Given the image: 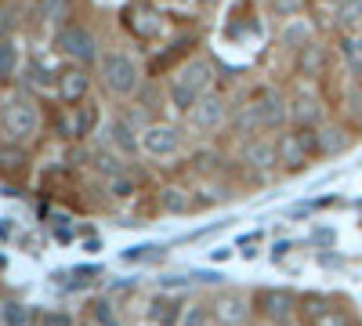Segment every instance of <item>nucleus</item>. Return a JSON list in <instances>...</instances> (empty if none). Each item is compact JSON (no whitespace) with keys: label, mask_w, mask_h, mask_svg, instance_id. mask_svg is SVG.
<instances>
[{"label":"nucleus","mask_w":362,"mask_h":326,"mask_svg":"<svg viewBox=\"0 0 362 326\" xmlns=\"http://www.w3.org/2000/svg\"><path fill=\"white\" fill-rule=\"evenodd\" d=\"M189 120H192L196 131H218V127L228 120V105H225V98H218V95H203V98L189 109Z\"/></svg>","instance_id":"obj_7"},{"label":"nucleus","mask_w":362,"mask_h":326,"mask_svg":"<svg viewBox=\"0 0 362 326\" xmlns=\"http://www.w3.org/2000/svg\"><path fill=\"white\" fill-rule=\"evenodd\" d=\"M141 149L148 153V156H174L177 149H181V134L174 131V127H148L145 134H141Z\"/></svg>","instance_id":"obj_8"},{"label":"nucleus","mask_w":362,"mask_h":326,"mask_svg":"<svg viewBox=\"0 0 362 326\" xmlns=\"http://www.w3.org/2000/svg\"><path fill=\"white\" fill-rule=\"evenodd\" d=\"M87 87H90V80H87L83 69H69V73L58 76V95H62L69 105H80L87 98Z\"/></svg>","instance_id":"obj_9"},{"label":"nucleus","mask_w":362,"mask_h":326,"mask_svg":"<svg viewBox=\"0 0 362 326\" xmlns=\"http://www.w3.org/2000/svg\"><path fill=\"white\" fill-rule=\"evenodd\" d=\"M286 120H290L286 98L276 95V91H264V95H257L243 112L235 116V127H243L247 134H254V131H276V127H283Z\"/></svg>","instance_id":"obj_2"},{"label":"nucleus","mask_w":362,"mask_h":326,"mask_svg":"<svg viewBox=\"0 0 362 326\" xmlns=\"http://www.w3.org/2000/svg\"><path fill=\"white\" fill-rule=\"evenodd\" d=\"M58 47H62V54H69L73 62H98V40L90 29L83 25H66L62 33H58Z\"/></svg>","instance_id":"obj_6"},{"label":"nucleus","mask_w":362,"mask_h":326,"mask_svg":"<svg viewBox=\"0 0 362 326\" xmlns=\"http://www.w3.org/2000/svg\"><path fill=\"white\" fill-rule=\"evenodd\" d=\"M18 62H22V54H18V44L4 37V40H0V83L15 80V73H18Z\"/></svg>","instance_id":"obj_14"},{"label":"nucleus","mask_w":362,"mask_h":326,"mask_svg":"<svg viewBox=\"0 0 362 326\" xmlns=\"http://www.w3.org/2000/svg\"><path fill=\"white\" fill-rule=\"evenodd\" d=\"M98 80L109 95L116 98H131L138 95V87H141V73L138 66L131 62V54H119V51H109L98 58Z\"/></svg>","instance_id":"obj_3"},{"label":"nucleus","mask_w":362,"mask_h":326,"mask_svg":"<svg viewBox=\"0 0 362 326\" xmlns=\"http://www.w3.org/2000/svg\"><path fill=\"white\" fill-rule=\"evenodd\" d=\"M268 4H272V11H276V15H297L305 0H268Z\"/></svg>","instance_id":"obj_20"},{"label":"nucleus","mask_w":362,"mask_h":326,"mask_svg":"<svg viewBox=\"0 0 362 326\" xmlns=\"http://www.w3.org/2000/svg\"><path fill=\"white\" fill-rule=\"evenodd\" d=\"M243 160H247V163H254V167H272V163L279 160V153H276V141L250 138V141H247V149H243Z\"/></svg>","instance_id":"obj_10"},{"label":"nucleus","mask_w":362,"mask_h":326,"mask_svg":"<svg viewBox=\"0 0 362 326\" xmlns=\"http://www.w3.org/2000/svg\"><path fill=\"white\" fill-rule=\"evenodd\" d=\"M239 305H243V301H235V298H228V301H221V312H218V315H221L225 322H239V319L247 315V312H235Z\"/></svg>","instance_id":"obj_19"},{"label":"nucleus","mask_w":362,"mask_h":326,"mask_svg":"<svg viewBox=\"0 0 362 326\" xmlns=\"http://www.w3.org/2000/svg\"><path fill=\"white\" fill-rule=\"evenodd\" d=\"M261 312L268 315V319H286L290 312H293V298L286 290H279V293H261Z\"/></svg>","instance_id":"obj_13"},{"label":"nucleus","mask_w":362,"mask_h":326,"mask_svg":"<svg viewBox=\"0 0 362 326\" xmlns=\"http://www.w3.org/2000/svg\"><path fill=\"white\" fill-rule=\"evenodd\" d=\"M276 153H279V163L297 170V167H305L315 149V127H293V131H283L279 141H276Z\"/></svg>","instance_id":"obj_5"},{"label":"nucleus","mask_w":362,"mask_h":326,"mask_svg":"<svg viewBox=\"0 0 362 326\" xmlns=\"http://www.w3.org/2000/svg\"><path fill=\"white\" fill-rule=\"evenodd\" d=\"M40 326H73V319H69L66 312H47V315L40 319Z\"/></svg>","instance_id":"obj_22"},{"label":"nucleus","mask_w":362,"mask_h":326,"mask_svg":"<svg viewBox=\"0 0 362 326\" xmlns=\"http://www.w3.org/2000/svg\"><path fill=\"white\" fill-rule=\"evenodd\" d=\"M308 319H312V326H351V315L334 305H315L308 312Z\"/></svg>","instance_id":"obj_15"},{"label":"nucleus","mask_w":362,"mask_h":326,"mask_svg":"<svg viewBox=\"0 0 362 326\" xmlns=\"http://www.w3.org/2000/svg\"><path fill=\"white\" fill-rule=\"evenodd\" d=\"M344 145H348L344 127H315V149H319L322 156H329V153H341Z\"/></svg>","instance_id":"obj_12"},{"label":"nucleus","mask_w":362,"mask_h":326,"mask_svg":"<svg viewBox=\"0 0 362 326\" xmlns=\"http://www.w3.org/2000/svg\"><path fill=\"white\" fill-rule=\"evenodd\" d=\"M95 120H98L95 105H73L66 134H69V138H83V134H90V127H95Z\"/></svg>","instance_id":"obj_11"},{"label":"nucleus","mask_w":362,"mask_h":326,"mask_svg":"<svg viewBox=\"0 0 362 326\" xmlns=\"http://www.w3.org/2000/svg\"><path fill=\"white\" fill-rule=\"evenodd\" d=\"M206 322H210L206 308L192 305V308H185V312H181V322H177V326H206Z\"/></svg>","instance_id":"obj_18"},{"label":"nucleus","mask_w":362,"mask_h":326,"mask_svg":"<svg viewBox=\"0 0 362 326\" xmlns=\"http://www.w3.org/2000/svg\"><path fill=\"white\" fill-rule=\"evenodd\" d=\"M25 319V312L18 308V305H11V312H8V322H22Z\"/></svg>","instance_id":"obj_23"},{"label":"nucleus","mask_w":362,"mask_h":326,"mask_svg":"<svg viewBox=\"0 0 362 326\" xmlns=\"http://www.w3.org/2000/svg\"><path fill=\"white\" fill-rule=\"evenodd\" d=\"M0 127H4V134H11L15 141H29L40 127V112L29 98H11L0 109Z\"/></svg>","instance_id":"obj_4"},{"label":"nucleus","mask_w":362,"mask_h":326,"mask_svg":"<svg viewBox=\"0 0 362 326\" xmlns=\"http://www.w3.org/2000/svg\"><path fill=\"white\" fill-rule=\"evenodd\" d=\"M322 66H326V51H322V44L312 40L308 47H300V73H305V76H319Z\"/></svg>","instance_id":"obj_17"},{"label":"nucleus","mask_w":362,"mask_h":326,"mask_svg":"<svg viewBox=\"0 0 362 326\" xmlns=\"http://www.w3.org/2000/svg\"><path fill=\"white\" fill-rule=\"evenodd\" d=\"M210 83H214V66H210L206 58H192V62L181 66L177 76L170 80V102L189 112L203 95H210Z\"/></svg>","instance_id":"obj_1"},{"label":"nucleus","mask_w":362,"mask_h":326,"mask_svg":"<svg viewBox=\"0 0 362 326\" xmlns=\"http://www.w3.org/2000/svg\"><path fill=\"white\" fill-rule=\"evenodd\" d=\"M283 44H286V47H293V51L308 47V44H312V25H308L305 18H293V22L283 29Z\"/></svg>","instance_id":"obj_16"},{"label":"nucleus","mask_w":362,"mask_h":326,"mask_svg":"<svg viewBox=\"0 0 362 326\" xmlns=\"http://www.w3.org/2000/svg\"><path fill=\"white\" fill-rule=\"evenodd\" d=\"M116 141L124 145V149H134V145H138V141H134V131H127V124H124V120L116 124Z\"/></svg>","instance_id":"obj_21"}]
</instances>
